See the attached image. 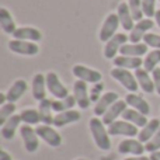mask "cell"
I'll list each match as a JSON object with an SVG mask.
<instances>
[{
	"instance_id": "obj_34",
	"label": "cell",
	"mask_w": 160,
	"mask_h": 160,
	"mask_svg": "<svg viewBox=\"0 0 160 160\" xmlns=\"http://www.w3.org/2000/svg\"><path fill=\"white\" fill-rule=\"evenodd\" d=\"M16 111V102H6L0 107V125H3Z\"/></svg>"
},
{
	"instance_id": "obj_13",
	"label": "cell",
	"mask_w": 160,
	"mask_h": 160,
	"mask_svg": "<svg viewBox=\"0 0 160 160\" xmlns=\"http://www.w3.org/2000/svg\"><path fill=\"white\" fill-rule=\"evenodd\" d=\"M73 96H75L79 108L86 110V108L90 107L91 100H90V93H88V87L86 82L78 79L73 83Z\"/></svg>"
},
{
	"instance_id": "obj_8",
	"label": "cell",
	"mask_w": 160,
	"mask_h": 160,
	"mask_svg": "<svg viewBox=\"0 0 160 160\" xmlns=\"http://www.w3.org/2000/svg\"><path fill=\"white\" fill-rule=\"evenodd\" d=\"M35 131H37V133H38L39 139H42V141H44L45 143H48L49 146L59 148L62 145L61 133H59L52 125H45V124L38 125V127L35 128Z\"/></svg>"
},
{
	"instance_id": "obj_3",
	"label": "cell",
	"mask_w": 160,
	"mask_h": 160,
	"mask_svg": "<svg viewBox=\"0 0 160 160\" xmlns=\"http://www.w3.org/2000/svg\"><path fill=\"white\" fill-rule=\"evenodd\" d=\"M108 133L111 136H127V138H135L138 136L139 129L136 125L125 121V119H117L112 124L108 125Z\"/></svg>"
},
{
	"instance_id": "obj_5",
	"label": "cell",
	"mask_w": 160,
	"mask_h": 160,
	"mask_svg": "<svg viewBox=\"0 0 160 160\" xmlns=\"http://www.w3.org/2000/svg\"><path fill=\"white\" fill-rule=\"evenodd\" d=\"M20 135L22 139V145H24L25 150L28 153H34L38 150L39 148V136L37 133V131L34 129L31 125L24 124L20 128Z\"/></svg>"
},
{
	"instance_id": "obj_18",
	"label": "cell",
	"mask_w": 160,
	"mask_h": 160,
	"mask_svg": "<svg viewBox=\"0 0 160 160\" xmlns=\"http://www.w3.org/2000/svg\"><path fill=\"white\" fill-rule=\"evenodd\" d=\"M114 66L115 68H122V69L128 70H136L141 69V66L143 65V59L141 56H125L119 55L115 59H112Z\"/></svg>"
},
{
	"instance_id": "obj_6",
	"label": "cell",
	"mask_w": 160,
	"mask_h": 160,
	"mask_svg": "<svg viewBox=\"0 0 160 160\" xmlns=\"http://www.w3.org/2000/svg\"><path fill=\"white\" fill-rule=\"evenodd\" d=\"M8 49L17 55H25V56H35L39 52V47L37 42L30 41H21V39H11L8 41Z\"/></svg>"
},
{
	"instance_id": "obj_15",
	"label": "cell",
	"mask_w": 160,
	"mask_h": 160,
	"mask_svg": "<svg viewBox=\"0 0 160 160\" xmlns=\"http://www.w3.org/2000/svg\"><path fill=\"white\" fill-rule=\"evenodd\" d=\"M127 108H128L127 101H125V100H118V101L114 102V104L108 108L107 112L101 117L102 122L108 127V125L112 124L114 121H117L119 117H122V114H124V111L127 110Z\"/></svg>"
},
{
	"instance_id": "obj_12",
	"label": "cell",
	"mask_w": 160,
	"mask_h": 160,
	"mask_svg": "<svg viewBox=\"0 0 160 160\" xmlns=\"http://www.w3.org/2000/svg\"><path fill=\"white\" fill-rule=\"evenodd\" d=\"M72 73L75 75V78H78L79 80H83L86 83H98L101 82L102 75L96 69H91V68H87L84 65H75L72 68Z\"/></svg>"
},
{
	"instance_id": "obj_44",
	"label": "cell",
	"mask_w": 160,
	"mask_h": 160,
	"mask_svg": "<svg viewBox=\"0 0 160 160\" xmlns=\"http://www.w3.org/2000/svg\"><path fill=\"white\" fill-rule=\"evenodd\" d=\"M76 160H86V159H82V158H80V159H76Z\"/></svg>"
},
{
	"instance_id": "obj_28",
	"label": "cell",
	"mask_w": 160,
	"mask_h": 160,
	"mask_svg": "<svg viewBox=\"0 0 160 160\" xmlns=\"http://www.w3.org/2000/svg\"><path fill=\"white\" fill-rule=\"evenodd\" d=\"M0 28L3 30L4 34H10V35H13L17 30L16 21H14L11 13L6 7L0 8Z\"/></svg>"
},
{
	"instance_id": "obj_25",
	"label": "cell",
	"mask_w": 160,
	"mask_h": 160,
	"mask_svg": "<svg viewBox=\"0 0 160 160\" xmlns=\"http://www.w3.org/2000/svg\"><path fill=\"white\" fill-rule=\"evenodd\" d=\"M159 128H160V119L159 118L149 119V122H148L143 128H141V131H139V133H138V139L142 142V143H148V142L155 136V133L159 131Z\"/></svg>"
},
{
	"instance_id": "obj_17",
	"label": "cell",
	"mask_w": 160,
	"mask_h": 160,
	"mask_svg": "<svg viewBox=\"0 0 160 160\" xmlns=\"http://www.w3.org/2000/svg\"><path fill=\"white\" fill-rule=\"evenodd\" d=\"M13 38L21 39V41L39 42L42 39V32L35 27H18L13 34Z\"/></svg>"
},
{
	"instance_id": "obj_30",
	"label": "cell",
	"mask_w": 160,
	"mask_h": 160,
	"mask_svg": "<svg viewBox=\"0 0 160 160\" xmlns=\"http://www.w3.org/2000/svg\"><path fill=\"white\" fill-rule=\"evenodd\" d=\"M78 104L76 102V98L75 96H68L65 98H61V100H52V108L56 114L58 112H63V111H68V110H73V107Z\"/></svg>"
},
{
	"instance_id": "obj_41",
	"label": "cell",
	"mask_w": 160,
	"mask_h": 160,
	"mask_svg": "<svg viewBox=\"0 0 160 160\" xmlns=\"http://www.w3.org/2000/svg\"><path fill=\"white\" fill-rule=\"evenodd\" d=\"M124 160H150V158H148V156H131V158H127Z\"/></svg>"
},
{
	"instance_id": "obj_45",
	"label": "cell",
	"mask_w": 160,
	"mask_h": 160,
	"mask_svg": "<svg viewBox=\"0 0 160 160\" xmlns=\"http://www.w3.org/2000/svg\"><path fill=\"white\" fill-rule=\"evenodd\" d=\"M159 2H160V0H159Z\"/></svg>"
},
{
	"instance_id": "obj_27",
	"label": "cell",
	"mask_w": 160,
	"mask_h": 160,
	"mask_svg": "<svg viewBox=\"0 0 160 160\" xmlns=\"http://www.w3.org/2000/svg\"><path fill=\"white\" fill-rule=\"evenodd\" d=\"M122 119H125V121L136 125L138 128H143L145 125L149 122L148 115H145V114L133 110V108H127V110L124 111V114H122Z\"/></svg>"
},
{
	"instance_id": "obj_22",
	"label": "cell",
	"mask_w": 160,
	"mask_h": 160,
	"mask_svg": "<svg viewBox=\"0 0 160 160\" xmlns=\"http://www.w3.org/2000/svg\"><path fill=\"white\" fill-rule=\"evenodd\" d=\"M28 88V84L24 79H17L13 84L8 87L7 93H6V97H7V102H16L21 98L25 94Z\"/></svg>"
},
{
	"instance_id": "obj_23",
	"label": "cell",
	"mask_w": 160,
	"mask_h": 160,
	"mask_svg": "<svg viewBox=\"0 0 160 160\" xmlns=\"http://www.w3.org/2000/svg\"><path fill=\"white\" fill-rule=\"evenodd\" d=\"M47 75H42V73H37L32 78V97L34 100H41L47 98Z\"/></svg>"
},
{
	"instance_id": "obj_26",
	"label": "cell",
	"mask_w": 160,
	"mask_h": 160,
	"mask_svg": "<svg viewBox=\"0 0 160 160\" xmlns=\"http://www.w3.org/2000/svg\"><path fill=\"white\" fill-rule=\"evenodd\" d=\"M38 111L41 115V122L45 125H53V108H52V100L49 98H44L39 101L38 104Z\"/></svg>"
},
{
	"instance_id": "obj_2",
	"label": "cell",
	"mask_w": 160,
	"mask_h": 160,
	"mask_svg": "<svg viewBox=\"0 0 160 160\" xmlns=\"http://www.w3.org/2000/svg\"><path fill=\"white\" fill-rule=\"evenodd\" d=\"M110 75L121 86H124V88H127L129 93H136V90L139 88L138 80H136L135 75L131 70L122 69V68H114V69H111Z\"/></svg>"
},
{
	"instance_id": "obj_31",
	"label": "cell",
	"mask_w": 160,
	"mask_h": 160,
	"mask_svg": "<svg viewBox=\"0 0 160 160\" xmlns=\"http://www.w3.org/2000/svg\"><path fill=\"white\" fill-rule=\"evenodd\" d=\"M160 63V49H153L146 53V58L143 59V69H146L149 73H152L158 65Z\"/></svg>"
},
{
	"instance_id": "obj_19",
	"label": "cell",
	"mask_w": 160,
	"mask_h": 160,
	"mask_svg": "<svg viewBox=\"0 0 160 160\" xmlns=\"http://www.w3.org/2000/svg\"><path fill=\"white\" fill-rule=\"evenodd\" d=\"M125 101H127V104L129 105L131 108L145 114V115H149L150 105L142 96H139V94H136V93H128L127 96H125Z\"/></svg>"
},
{
	"instance_id": "obj_38",
	"label": "cell",
	"mask_w": 160,
	"mask_h": 160,
	"mask_svg": "<svg viewBox=\"0 0 160 160\" xmlns=\"http://www.w3.org/2000/svg\"><path fill=\"white\" fill-rule=\"evenodd\" d=\"M102 88H104V83H102V82L94 83L93 87L90 88V100H91V102H97L100 98H101Z\"/></svg>"
},
{
	"instance_id": "obj_36",
	"label": "cell",
	"mask_w": 160,
	"mask_h": 160,
	"mask_svg": "<svg viewBox=\"0 0 160 160\" xmlns=\"http://www.w3.org/2000/svg\"><path fill=\"white\" fill-rule=\"evenodd\" d=\"M142 7H143V13L148 18H152L156 14V0H142Z\"/></svg>"
},
{
	"instance_id": "obj_42",
	"label": "cell",
	"mask_w": 160,
	"mask_h": 160,
	"mask_svg": "<svg viewBox=\"0 0 160 160\" xmlns=\"http://www.w3.org/2000/svg\"><path fill=\"white\" fill-rule=\"evenodd\" d=\"M150 160H160V150L159 152H153V153H150Z\"/></svg>"
},
{
	"instance_id": "obj_33",
	"label": "cell",
	"mask_w": 160,
	"mask_h": 160,
	"mask_svg": "<svg viewBox=\"0 0 160 160\" xmlns=\"http://www.w3.org/2000/svg\"><path fill=\"white\" fill-rule=\"evenodd\" d=\"M128 6H129V10L136 22L143 20L145 13H143V7H142V0H128Z\"/></svg>"
},
{
	"instance_id": "obj_1",
	"label": "cell",
	"mask_w": 160,
	"mask_h": 160,
	"mask_svg": "<svg viewBox=\"0 0 160 160\" xmlns=\"http://www.w3.org/2000/svg\"><path fill=\"white\" fill-rule=\"evenodd\" d=\"M88 128H90V133L93 136V141L96 143V146L100 150L108 152L111 149V139L110 133H108L107 125L102 122V119H100L98 117H94L88 121Z\"/></svg>"
},
{
	"instance_id": "obj_32",
	"label": "cell",
	"mask_w": 160,
	"mask_h": 160,
	"mask_svg": "<svg viewBox=\"0 0 160 160\" xmlns=\"http://www.w3.org/2000/svg\"><path fill=\"white\" fill-rule=\"evenodd\" d=\"M20 117H21V121L27 125H38L41 122L39 111L35 108H25L20 112Z\"/></svg>"
},
{
	"instance_id": "obj_10",
	"label": "cell",
	"mask_w": 160,
	"mask_h": 160,
	"mask_svg": "<svg viewBox=\"0 0 160 160\" xmlns=\"http://www.w3.org/2000/svg\"><path fill=\"white\" fill-rule=\"evenodd\" d=\"M118 152L121 153V155L142 156L145 152H146V149H145V143H142L139 139L127 138V139H124V141L119 142Z\"/></svg>"
},
{
	"instance_id": "obj_14",
	"label": "cell",
	"mask_w": 160,
	"mask_h": 160,
	"mask_svg": "<svg viewBox=\"0 0 160 160\" xmlns=\"http://www.w3.org/2000/svg\"><path fill=\"white\" fill-rule=\"evenodd\" d=\"M118 100H119L118 93H115V91H107V93H104L101 96V98L94 105V115L102 117L108 111V108H110L114 102L118 101Z\"/></svg>"
},
{
	"instance_id": "obj_9",
	"label": "cell",
	"mask_w": 160,
	"mask_h": 160,
	"mask_svg": "<svg viewBox=\"0 0 160 160\" xmlns=\"http://www.w3.org/2000/svg\"><path fill=\"white\" fill-rule=\"evenodd\" d=\"M47 88L56 100L65 98V97L69 96V91H68L66 86L61 82L59 76L55 72H48L47 73Z\"/></svg>"
},
{
	"instance_id": "obj_37",
	"label": "cell",
	"mask_w": 160,
	"mask_h": 160,
	"mask_svg": "<svg viewBox=\"0 0 160 160\" xmlns=\"http://www.w3.org/2000/svg\"><path fill=\"white\" fill-rule=\"evenodd\" d=\"M143 42L148 47H152L153 49H160V35L159 34L148 32L143 38Z\"/></svg>"
},
{
	"instance_id": "obj_20",
	"label": "cell",
	"mask_w": 160,
	"mask_h": 160,
	"mask_svg": "<svg viewBox=\"0 0 160 160\" xmlns=\"http://www.w3.org/2000/svg\"><path fill=\"white\" fill-rule=\"evenodd\" d=\"M135 78L138 80V84H139V88L145 91L148 94H152L156 91L155 88V83H153V78L146 69L141 68V69H136L135 70Z\"/></svg>"
},
{
	"instance_id": "obj_16",
	"label": "cell",
	"mask_w": 160,
	"mask_h": 160,
	"mask_svg": "<svg viewBox=\"0 0 160 160\" xmlns=\"http://www.w3.org/2000/svg\"><path fill=\"white\" fill-rule=\"evenodd\" d=\"M21 117H20V114L17 115V114H14V115H11L10 118L7 119V121L4 122V124L2 125V129H0V133H2L3 139H6V141H11V139L16 136V132L20 127V124H21Z\"/></svg>"
},
{
	"instance_id": "obj_29",
	"label": "cell",
	"mask_w": 160,
	"mask_h": 160,
	"mask_svg": "<svg viewBox=\"0 0 160 160\" xmlns=\"http://www.w3.org/2000/svg\"><path fill=\"white\" fill-rule=\"evenodd\" d=\"M121 55H125V56H141L142 55H146L148 53V45L145 44H125L124 47L121 48L119 51Z\"/></svg>"
},
{
	"instance_id": "obj_24",
	"label": "cell",
	"mask_w": 160,
	"mask_h": 160,
	"mask_svg": "<svg viewBox=\"0 0 160 160\" xmlns=\"http://www.w3.org/2000/svg\"><path fill=\"white\" fill-rule=\"evenodd\" d=\"M82 118V114L76 110H68L63 112H58L53 118V127L56 128H62L65 125L73 124V122H78Z\"/></svg>"
},
{
	"instance_id": "obj_39",
	"label": "cell",
	"mask_w": 160,
	"mask_h": 160,
	"mask_svg": "<svg viewBox=\"0 0 160 160\" xmlns=\"http://www.w3.org/2000/svg\"><path fill=\"white\" fill-rule=\"evenodd\" d=\"M152 78H153V83H155V88L156 93L160 96V68H156L152 72Z\"/></svg>"
},
{
	"instance_id": "obj_11",
	"label": "cell",
	"mask_w": 160,
	"mask_h": 160,
	"mask_svg": "<svg viewBox=\"0 0 160 160\" xmlns=\"http://www.w3.org/2000/svg\"><path fill=\"white\" fill-rule=\"evenodd\" d=\"M155 27V21L152 18H143L141 21H138L135 24V27L132 28V31L129 32V41L131 44H139L141 41H143L145 35L148 34V31L152 30Z\"/></svg>"
},
{
	"instance_id": "obj_40",
	"label": "cell",
	"mask_w": 160,
	"mask_h": 160,
	"mask_svg": "<svg viewBox=\"0 0 160 160\" xmlns=\"http://www.w3.org/2000/svg\"><path fill=\"white\" fill-rule=\"evenodd\" d=\"M0 160H13V158H11V155L7 152V150L2 149L0 150Z\"/></svg>"
},
{
	"instance_id": "obj_43",
	"label": "cell",
	"mask_w": 160,
	"mask_h": 160,
	"mask_svg": "<svg viewBox=\"0 0 160 160\" xmlns=\"http://www.w3.org/2000/svg\"><path fill=\"white\" fill-rule=\"evenodd\" d=\"M155 21H156V24H158L159 28H160V10L156 11V14H155Z\"/></svg>"
},
{
	"instance_id": "obj_4",
	"label": "cell",
	"mask_w": 160,
	"mask_h": 160,
	"mask_svg": "<svg viewBox=\"0 0 160 160\" xmlns=\"http://www.w3.org/2000/svg\"><path fill=\"white\" fill-rule=\"evenodd\" d=\"M119 25H121V22H119L118 14L117 13H110L107 17H105L104 22H102L101 28H100V32H98L100 41L101 42L110 41V39L117 34V30H118Z\"/></svg>"
},
{
	"instance_id": "obj_35",
	"label": "cell",
	"mask_w": 160,
	"mask_h": 160,
	"mask_svg": "<svg viewBox=\"0 0 160 160\" xmlns=\"http://www.w3.org/2000/svg\"><path fill=\"white\" fill-rule=\"evenodd\" d=\"M145 149H146V152H150V153L159 152L160 150V128L158 132L155 133V136L148 143H145Z\"/></svg>"
},
{
	"instance_id": "obj_7",
	"label": "cell",
	"mask_w": 160,
	"mask_h": 160,
	"mask_svg": "<svg viewBox=\"0 0 160 160\" xmlns=\"http://www.w3.org/2000/svg\"><path fill=\"white\" fill-rule=\"evenodd\" d=\"M129 39V37L124 32H117L110 41L105 42L104 45V58L105 59H115L117 53L121 51V48L127 44V41Z\"/></svg>"
},
{
	"instance_id": "obj_21",
	"label": "cell",
	"mask_w": 160,
	"mask_h": 160,
	"mask_svg": "<svg viewBox=\"0 0 160 160\" xmlns=\"http://www.w3.org/2000/svg\"><path fill=\"white\" fill-rule=\"evenodd\" d=\"M117 14H118L121 27L124 28L125 31H132V28L135 27V25H133L135 20H133V17H132V13H131V10H129L128 3H124V2L119 3L118 7H117Z\"/></svg>"
}]
</instances>
